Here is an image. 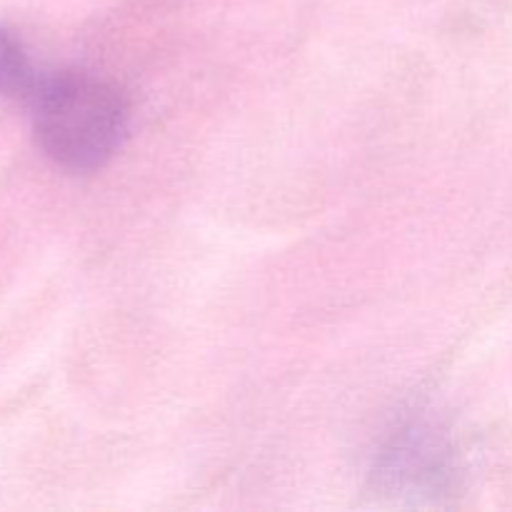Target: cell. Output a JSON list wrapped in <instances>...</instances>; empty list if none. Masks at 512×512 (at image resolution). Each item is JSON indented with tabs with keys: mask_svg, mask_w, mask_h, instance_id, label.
Returning a JSON list of instances; mask_svg holds the SVG:
<instances>
[{
	"mask_svg": "<svg viewBox=\"0 0 512 512\" xmlns=\"http://www.w3.org/2000/svg\"><path fill=\"white\" fill-rule=\"evenodd\" d=\"M35 140L48 158L68 170L108 163L128 133V100L103 78L58 73L38 80L30 93Z\"/></svg>",
	"mask_w": 512,
	"mask_h": 512,
	"instance_id": "6da1fadb",
	"label": "cell"
},
{
	"mask_svg": "<svg viewBox=\"0 0 512 512\" xmlns=\"http://www.w3.org/2000/svg\"><path fill=\"white\" fill-rule=\"evenodd\" d=\"M38 78L20 40L0 28V98H30Z\"/></svg>",
	"mask_w": 512,
	"mask_h": 512,
	"instance_id": "7a4b0ae2",
	"label": "cell"
}]
</instances>
